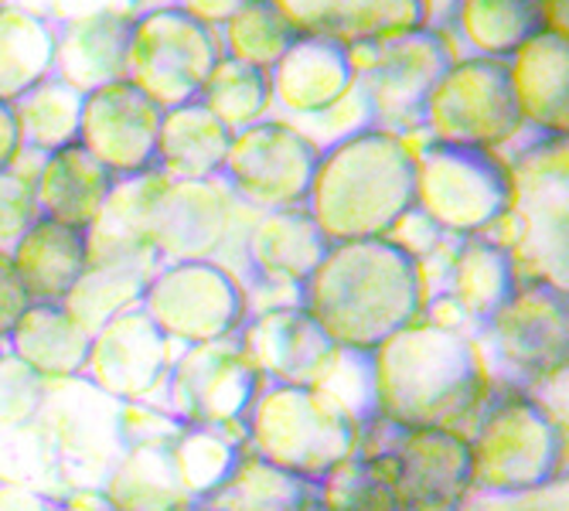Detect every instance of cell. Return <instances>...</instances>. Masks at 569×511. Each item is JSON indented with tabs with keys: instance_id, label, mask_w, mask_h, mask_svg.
<instances>
[{
	"instance_id": "cell-1",
	"label": "cell",
	"mask_w": 569,
	"mask_h": 511,
	"mask_svg": "<svg viewBox=\"0 0 569 511\" xmlns=\"http://www.w3.org/2000/svg\"><path fill=\"white\" fill-rule=\"evenodd\" d=\"M300 303L338 348L376 351L423 318V267L389 239L335 242L300 287Z\"/></svg>"
},
{
	"instance_id": "cell-2",
	"label": "cell",
	"mask_w": 569,
	"mask_h": 511,
	"mask_svg": "<svg viewBox=\"0 0 569 511\" xmlns=\"http://www.w3.org/2000/svg\"><path fill=\"white\" fill-rule=\"evenodd\" d=\"M379 420L396 430H460L475 423L491 379L471 334L417 321L372 351Z\"/></svg>"
},
{
	"instance_id": "cell-3",
	"label": "cell",
	"mask_w": 569,
	"mask_h": 511,
	"mask_svg": "<svg viewBox=\"0 0 569 511\" xmlns=\"http://www.w3.org/2000/svg\"><path fill=\"white\" fill-rule=\"evenodd\" d=\"M417 204V143L389 130H361L321 150L307 212L328 242L386 239Z\"/></svg>"
},
{
	"instance_id": "cell-4",
	"label": "cell",
	"mask_w": 569,
	"mask_h": 511,
	"mask_svg": "<svg viewBox=\"0 0 569 511\" xmlns=\"http://www.w3.org/2000/svg\"><path fill=\"white\" fill-rule=\"evenodd\" d=\"M471 427L475 488L515 494L566 478V420L539 395L491 389Z\"/></svg>"
},
{
	"instance_id": "cell-5",
	"label": "cell",
	"mask_w": 569,
	"mask_h": 511,
	"mask_svg": "<svg viewBox=\"0 0 569 511\" xmlns=\"http://www.w3.org/2000/svg\"><path fill=\"white\" fill-rule=\"evenodd\" d=\"M491 389L536 395L546 382L566 375L569 303L566 290L542 277H519L511 300L475 334Z\"/></svg>"
},
{
	"instance_id": "cell-6",
	"label": "cell",
	"mask_w": 569,
	"mask_h": 511,
	"mask_svg": "<svg viewBox=\"0 0 569 511\" xmlns=\"http://www.w3.org/2000/svg\"><path fill=\"white\" fill-rule=\"evenodd\" d=\"M358 450V427L321 389L267 385L246 420V453L321 484Z\"/></svg>"
},
{
	"instance_id": "cell-7",
	"label": "cell",
	"mask_w": 569,
	"mask_h": 511,
	"mask_svg": "<svg viewBox=\"0 0 569 511\" xmlns=\"http://www.w3.org/2000/svg\"><path fill=\"white\" fill-rule=\"evenodd\" d=\"M66 491H102L127 453V402L99 392L89 379L48 382L34 420Z\"/></svg>"
},
{
	"instance_id": "cell-8",
	"label": "cell",
	"mask_w": 569,
	"mask_h": 511,
	"mask_svg": "<svg viewBox=\"0 0 569 511\" xmlns=\"http://www.w3.org/2000/svg\"><path fill=\"white\" fill-rule=\"evenodd\" d=\"M417 209L450 239L485 236L515 209V174L501 150L417 147Z\"/></svg>"
},
{
	"instance_id": "cell-9",
	"label": "cell",
	"mask_w": 569,
	"mask_h": 511,
	"mask_svg": "<svg viewBox=\"0 0 569 511\" xmlns=\"http://www.w3.org/2000/svg\"><path fill=\"white\" fill-rule=\"evenodd\" d=\"M361 89L369 92L376 127L409 137L423 130L427 102L447 69L460 59L457 38L427 24L389 41L348 44Z\"/></svg>"
},
{
	"instance_id": "cell-10",
	"label": "cell",
	"mask_w": 569,
	"mask_h": 511,
	"mask_svg": "<svg viewBox=\"0 0 569 511\" xmlns=\"http://www.w3.org/2000/svg\"><path fill=\"white\" fill-rule=\"evenodd\" d=\"M222 56L219 28L191 18L178 4L143 8L130 28L127 82L161 110H174L201 96Z\"/></svg>"
},
{
	"instance_id": "cell-11",
	"label": "cell",
	"mask_w": 569,
	"mask_h": 511,
	"mask_svg": "<svg viewBox=\"0 0 569 511\" xmlns=\"http://www.w3.org/2000/svg\"><path fill=\"white\" fill-rule=\"evenodd\" d=\"M522 130L526 120L511 89L508 62L488 56H460L437 82L423 113L427 140L447 147L501 150L519 140Z\"/></svg>"
},
{
	"instance_id": "cell-12",
	"label": "cell",
	"mask_w": 569,
	"mask_h": 511,
	"mask_svg": "<svg viewBox=\"0 0 569 511\" xmlns=\"http://www.w3.org/2000/svg\"><path fill=\"white\" fill-rule=\"evenodd\" d=\"M140 307L171 344L184 348L236 338L249 321L246 287L216 260L161 267L150 277Z\"/></svg>"
},
{
	"instance_id": "cell-13",
	"label": "cell",
	"mask_w": 569,
	"mask_h": 511,
	"mask_svg": "<svg viewBox=\"0 0 569 511\" xmlns=\"http://www.w3.org/2000/svg\"><path fill=\"white\" fill-rule=\"evenodd\" d=\"M358 453L386 457L406 511H457L475 488L471 443L460 430H396L379 420L358 437Z\"/></svg>"
},
{
	"instance_id": "cell-14",
	"label": "cell",
	"mask_w": 569,
	"mask_h": 511,
	"mask_svg": "<svg viewBox=\"0 0 569 511\" xmlns=\"http://www.w3.org/2000/svg\"><path fill=\"white\" fill-rule=\"evenodd\" d=\"M164 392L181 427L222 430L246 440V420L267 392V382L246 358L239 338H226L184 348L171 362Z\"/></svg>"
},
{
	"instance_id": "cell-15",
	"label": "cell",
	"mask_w": 569,
	"mask_h": 511,
	"mask_svg": "<svg viewBox=\"0 0 569 511\" xmlns=\"http://www.w3.org/2000/svg\"><path fill=\"white\" fill-rule=\"evenodd\" d=\"M321 147L290 120H263L232 133L222 181L252 212L307 209Z\"/></svg>"
},
{
	"instance_id": "cell-16",
	"label": "cell",
	"mask_w": 569,
	"mask_h": 511,
	"mask_svg": "<svg viewBox=\"0 0 569 511\" xmlns=\"http://www.w3.org/2000/svg\"><path fill=\"white\" fill-rule=\"evenodd\" d=\"M164 110L133 82L120 79L82 96L79 143L113 178L153 171Z\"/></svg>"
},
{
	"instance_id": "cell-17",
	"label": "cell",
	"mask_w": 569,
	"mask_h": 511,
	"mask_svg": "<svg viewBox=\"0 0 569 511\" xmlns=\"http://www.w3.org/2000/svg\"><path fill=\"white\" fill-rule=\"evenodd\" d=\"M171 362L174 344L147 318L143 307H130L92 334L82 379L120 402H150L153 392L168 385Z\"/></svg>"
},
{
	"instance_id": "cell-18",
	"label": "cell",
	"mask_w": 569,
	"mask_h": 511,
	"mask_svg": "<svg viewBox=\"0 0 569 511\" xmlns=\"http://www.w3.org/2000/svg\"><path fill=\"white\" fill-rule=\"evenodd\" d=\"M236 338L263 382L273 385L318 389L341 351L303 307H273V311L249 314Z\"/></svg>"
},
{
	"instance_id": "cell-19",
	"label": "cell",
	"mask_w": 569,
	"mask_h": 511,
	"mask_svg": "<svg viewBox=\"0 0 569 511\" xmlns=\"http://www.w3.org/2000/svg\"><path fill=\"white\" fill-rule=\"evenodd\" d=\"M239 216V201L232 198L222 178L212 181H168L158 216H153V252L158 263H194L216 260L226 246Z\"/></svg>"
},
{
	"instance_id": "cell-20",
	"label": "cell",
	"mask_w": 569,
	"mask_h": 511,
	"mask_svg": "<svg viewBox=\"0 0 569 511\" xmlns=\"http://www.w3.org/2000/svg\"><path fill=\"white\" fill-rule=\"evenodd\" d=\"M420 267H423L427 287L440 277L443 287L437 293H447L460 307L463 318L471 321L475 334L511 300L515 287H519V277H522L515 255L508 249L488 242L485 236L447 239ZM437 293H430V297H437Z\"/></svg>"
},
{
	"instance_id": "cell-21",
	"label": "cell",
	"mask_w": 569,
	"mask_h": 511,
	"mask_svg": "<svg viewBox=\"0 0 569 511\" xmlns=\"http://www.w3.org/2000/svg\"><path fill=\"white\" fill-rule=\"evenodd\" d=\"M168 188L161 171L117 178L96 222L82 232L89 267H150L161 270L153 252V216Z\"/></svg>"
},
{
	"instance_id": "cell-22",
	"label": "cell",
	"mask_w": 569,
	"mask_h": 511,
	"mask_svg": "<svg viewBox=\"0 0 569 511\" xmlns=\"http://www.w3.org/2000/svg\"><path fill=\"white\" fill-rule=\"evenodd\" d=\"M270 79L277 107L297 120H307L341 102L355 89L358 72L345 41L328 34H300L273 66Z\"/></svg>"
},
{
	"instance_id": "cell-23",
	"label": "cell",
	"mask_w": 569,
	"mask_h": 511,
	"mask_svg": "<svg viewBox=\"0 0 569 511\" xmlns=\"http://www.w3.org/2000/svg\"><path fill=\"white\" fill-rule=\"evenodd\" d=\"M277 8L303 34L345 44L389 41L433 24V0H277Z\"/></svg>"
},
{
	"instance_id": "cell-24",
	"label": "cell",
	"mask_w": 569,
	"mask_h": 511,
	"mask_svg": "<svg viewBox=\"0 0 569 511\" xmlns=\"http://www.w3.org/2000/svg\"><path fill=\"white\" fill-rule=\"evenodd\" d=\"M331 242L307 209L260 212L246 229V270L249 283H290L303 287L321 267ZM246 283V287H249Z\"/></svg>"
},
{
	"instance_id": "cell-25",
	"label": "cell",
	"mask_w": 569,
	"mask_h": 511,
	"mask_svg": "<svg viewBox=\"0 0 569 511\" xmlns=\"http://www.w3.org/2000/svg\"><path fill=\"white\" fill-rule=\"evenodd\" d=\"M133 18L137 14L113 8H96L69 18L56 44V76L82 96L127 79Z\"/></svg>"
},
{
	"instance_id": "cell-26",
	"label": "cell",
	"mask_w": 569,
	"mask_h": 511,
	"mask_svg": "<svg viewBox=\"0 0 569 511\" xmlns=\"http://www.w3.org/2000/svg\"><path fill=\"white\" fill-rule=\"evenodd\" d=\"M519 113L529 130L566 137L569 127V34L552 28L508 59Z\"/></svg>"
},
{
	"instance_id": "cell-27",
	"label": "cell",
	"mask_w": 569,
	"mask_h": 511,
	"mask_svg": "<svg viewBox=\"0 0 569 511\" xmlns=\"http://www.w3.org/2000/svg\"><path fill=\"white\" fill-rule=\"evenodd\" d=\"M113 181L117 178L82 143H69L56 153H44L34 174L38 216L86 232L96 222Z\"/></svg>"
},
{
	"instance_id": "cell-28",
	"label": "cell",
	"mask_w": 569,
	"mask_h": 511,
	"mask_svg": "<svg viewBox=\"0 0 569 511\" xmlns=\"http://www.w3.org/2000/svg\"><path fill=\"white\" fill-rule=\"evenodd\" d=\"M453 21L475 56L508 62L532 38L566 31V0H457Z\"/></svg>"
},
{
	"instance_id": "cell-29",
	"label": "cell",
	"mask_w": 569,
	"mask_h": 511,
	"mask_svg": "<svg viewBox=\"0 0 569 511\" xmlns=\"http://www.w3.org/2000/svg\"><path fill=\"white\" fill-rule=\"evenodd\" d=\"M229 147L232 130L204 110L201 99H191L164 110L153 171H161L168 181H212L222 178Z\"/></svg>"
},
{
	"instance_id": "cell-30",
	"label": "cell",
	"mask_w": 569,
	"mask_h": 511,
	"mask_svg": "<svg viewBox=\"0 0 569 511\" xmlns=\"http://www.w3.org/2000/svg\"><path fill=\"white\" fill-rule=\"evenodd\" d=\"M171 440H137L127 447L102 484L113 511H201V501L178 478Z\"/></svg>"
},
{
	"instance_id": "cell-31",
	"label": "cell",
	"mask_w": 569,
	"mask_h": 511,
	"mask_svg": "<svg viewBox=\"0 0 569 511\" xmlns=\"http://www.w3.org/2000/svg\"><path fill=\"white\" fill-rule=\"evenodd\" d=\"M11 354L44 382H69L86 372L92 334L62 303H31L8 334Z\"/></svg>"
},
{
	"instance_id": "cell-32",
	"label": "cell",
	"mask_w": 569,
	"mask_h": 511,
	"mask_svg": "<svg viewBox=\"0 0 569 511\" xmlns=\"http://www.w3.org/2000/svg\"><path fill=\"white\" fill-rule=\"evenodd\" d=\"M11 263L31 303H62L89 270L86 236L51 219H38L11 249Z\"/></svg>"
},
{
	"instance_id": "cell-33",
	"label": "cell",
	"mask_w": 569,
	"mask_h": 511,
	"mask_svg": "<svg viewBox=\"0 0 569 511\" xmlns=\"http://www.w3.org/2000/svg\"><path fill=\"white\" fill-rule=\"evenodd\" d=\"M59 28L21 8H0V102H14L56 76Z\"/></svg>"
},
{
	"instance_id": "cell-34",
	"label": "cell",
	"mask_w": 569,
	"mask_h": 511,
	"mask_svg": "<svg viewBox=\"0 0 569 511\" xmlns=\"http://www.w3.org/2000/svg\"><path fill=\"white\" fill-rule=\"evenodd\" d=\"M310 494H318V484L246 453L232 478L201 501V511H297Z\"/></svg>"
},
{
	"instance_id": "cell-35",
	"label": "cell",
	"mask_w": 569,
	"mask_h": 511,
	"mask_svg": "<svg viewBox=\"0 0 569 511\" xmlns=\"http://www.w3.org/2000/svg\"><path fill=\"white\" fill-rule=\"evenodd\" d=\"M14 113L21 123L24 150L31 153H56L69 143H79V117H82V92L62 82L59 76H48L31 92L14 102Z\"/></svg>"
},
{
	"instance_id": "cell-36",
	"label": "cell",
	"mask_w": 569,
	"mask_h": 511,
	"mask_svg": "<svg viewBox=\"0 0 569 511\" xmlns=\"http://www.w3.org/2000/svg\"><path fill=\"white\" fill-rule=\"evenodd\" d=\"M158 270L150 267H89L79 283L66 293L62 307L89 331L96 334L102 324H110L113 318H120L130 307H140L143 290L150 283V277Z\"/></svg>"
},
{
	"instance_id": "cell-37",
	"label": "cell",
	"mask_w": 569,
	"mask_h": 511,
	"mask_svg": "<svg viewBox=\"0 0 569 511\" xmlns=\"http://www.w3.org/2000/svg\"><path fill=\"white\" fill-rule=\"evenodd\" d=\"M201 107L216 113L232 133L263 123L273 110V79L267 69L246 66L239 59L222 56L212 69L209 82L201 86Z\"/></svg>"
},
{
	"instance_id": "cell-38",
	"label": "cell",
	"mask_w": 569,
	"mask_h": 511,
	"mask_svg": "<svg viewBox=\"0 0 569 511\" xmlns=\"http://www.w3.org/2000/svg\"><path fill=\"white\" fill-rule=\"evenodd\" d=\"M300 34L303 31L277 8V0H249L222 24V51L229 59L273 72Z\"/></svg>"
},
{
	"instance_id": "cell-39",
	"label": "cell",
	"mask_w": 569,
	"mask_h": 511,
	"mask_svg": "<svg viewBox=\"0 0 569 511\" xmlns=\"http://www.w3.org/2000/svg\"><path fill=\"white\" fill-rule=\"evenodd\" d=\"M171 453H174L181 484L198 501H204L232 478L239 460L246 457V440L236 433H222V430L181 427V433L171 440Z\"/></svg>"
},
{
	"instance_id": "cell-40",
	"label": "cell",
	"mask_w": 569,
	"mask_h": 511,
	"mask_svg": "<svg viewBox=\"0 0 569 511\" xmlns=\"http://www.w3.org/2000/svg\"><path fill=\"white\" fill-rule=\"evenodd\" d=\"M318 498L328 511H406L386 457L358 450L318 484Z\"/></svg>"
},
{
	"instance_id": "cell-41",
	"label": "cell",
	"mask_w": 569,
	"mask_h": 511,
	"mask_svg": "<svg viewBox=\"0 0 569 511\" xmlns=\"http://www.w3.org/2000/svg\"><path fill=\"white\" fill-rule=\"evenodd\" d=\"M325 395H331L351 423L358 427V437L366 433L372 423H379V402H376V365L372 351H351L341 348L331 372L318 385Z\"/></svg>"
},
{
	"instance_id": "cell-42",
	"label": "cell",
	"mask_w": 569,
	"mask_h": 511,
	"mask_svg": "<svg viewBox=\"0 0 569 511\" xmlns=\"http://www.w3.org/2000/svg\"><path fill=\"white\" fill-rule=\"evenodd\" d=\"M48 382L31 372L18 354L0 351V430L34 427Z\"/></svg>"
},
{
	"instance_id": "cell-43",
	"label": "cell",
	"mask_w": 569,
	"mask_h": 511,
	"mask_svg": "<svg viewBox=\"0 0 569 511\" xmlns=\"http://www.w3.org/2000/svg\"><path fill=\"white\" fill-rule=\"evenodd\" d=\"M34 174L38 168H24L21 158L11 171H0V252L8 255L21 242V236L41 219L34 201Z\"/></svg>"
},
{
	"instance_id": "cell-44",
	"label": "cell",
	"mask_w": 569,
	"mask_h": 511,
	"mask_svg": "<svg viewBox=\"0 0 569 511\" xmlns=\"http://www.w3.org/2000/svg\"><path fill=\"white\" fill-rule=\"evenodd\" d=\"M297 127V123H293ZM376 127V113H372V102H369V92L361 89V82H355V89L335 102L331 110L318 113V117H307V127H300L310 140H315L321 150L351 137V133H361V130H372Z\"/></svg>"
},
{
	"instance_id": "cell-45",
	"label": "cell",
	"mask_w": 569,
	"mask_h": 511,
	"mask_svg": "<svg viewBox=\"0 0 569 511\" xmlns=\"http://www.w3.org/2000/svg\"><path fill=\"white\" fill-rule=\"evenodd\" d=\"M457 511H569V484L566 478H559L546 488L515 491V494L471 488L468 498L457 504Z\"/></svg>"
},
{
	"instance_id": "cell-46",
	"label": "cell",
	"mask_w": 569,
	"mask_h": 511,
	"mask_svg": "<svg viewBox=\"0 0 569 511\" xmlns=\"http://www.w3.org/2000/svg\"><path fill=\"white\" fill-rule=\"evenodd\" d=\"M389 242H396L402 252H409L412 255V260H417V263H423L427 260V255H433L450 236H443L420 209H417V204H412V209L392 226V232L386 236Z\"/></svg>"
},
{
	"instance_id": "cell-47",
	"label": "cell",
	"mask_w": 569,
	"mask_h": 511,
	"mask_svg": "<svg viewBox=\"0 0 569 511\" xmlns=\"http://www.w3.org/2000/svg\"><path fill=\"white\" fill-rule=\"evenodd\" d=\"M28 307H31V297L11 263V255L0 252V341H8V334L14 331V324L21 321Z\"/></svg>"
},
{
	"instance_id": "cell-48",
	"label": "cell",
	"mask_w": 569,
	"mask_h": 511,
	"mask_svg": "<svg viewBox=\"0 0 569 511\" xmlns=\"http://www.w3.org/2000/svg\"><path fill=\"white\" fill-rule=\"evenodd\" d=\"M21 153H24V137H21L18 113L11 102H0V171H11Z\"/></svg>"
},
{
	"instance_id": "cell-49",
	"label": "cell",
	"mask_w": 569,
	"mask_h": 511,
	"mask_svg": "<svg viewBox=\"0 0 569 511\" xmlns=\"http://www.w3.org/2000/svg\"><path fill=\"white\" fill-rule=\"evenodd\" d=\"M174 4L181 11H188L191 18L212 24V28H222L242 4H249V0H174Z\"/></svg>"
},
{
	"instance_id": "cell-50",
	"label": "cell",
	"mask_w": 569,
	"mask_h": 511,
	"mask_svg": "<svg viewBox=\"0 0 569 511\" xmlns=\"http://www.w3.org/2000/svg\"><path fill=\"white\" fill-rule=\"evenodd\" d=\"M0 511H56V498L24 484H0Z\"/></svg>"
},
{
	"instance_id": "cell-51",
	"label": "cell",
	"mask_w": 569,
	"mask_h": 511,
	"mask_svg": "<svg viewBox=\"0 0 569 511\" xmlns=\"http://www.w3.org/2000/svg\"><path fill=\"white\" fill-rule=\"evenodd\" d=\"M56 511H113L102 491H69L56 501Z\"/></svg>"
},
{
	"instance_id": "cell-52",
	"label": "cell",
	"mask_w": 569,
	"mask_h": 511,
	"mask_svg": "<svg viewBox=\"0 0 569 511\" xmlns=\"http://www.w3.org/2000/svg\"><path fill=\"white\" fill-rule=\"evenodd\" d=\"M297 511H328V508H325V501H321L318 494H310V498H307V501H303Z\"/></svg>"
},
{
	"instance_id": "cell-53",
	"label": "cell",
	"mask_w": 569,
	"mask_h": 511,
	"mask_svg": "<svg viewBox=\"0 0 569 511\" xmlns=\"http://www.w3.org/2000/svg\"><path fill=\"white\" fill-rule=\"evenodd\" d=\"M133 4H137V8H140V4H147V0H133Z\"/></svg>"
}]
</instances>
